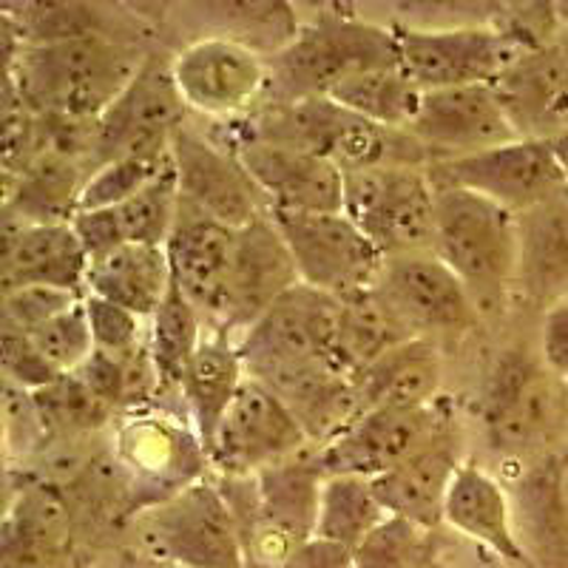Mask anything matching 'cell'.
I'll return each instance as SVG.
<instances>
[{
    "mask_svg": "<svg viewBox=\"0 0 568 568\" xmlns=\"http://www.w3.org/2000/svg\"><path fill=\"white\" fill-rule=\"evenodd\" d=\"M149 54L116 34L20 45L7 80L38 114L100 120L136 78Z\"/></svg>",
    "mask_w": 568,
    "mask_h": 568,
    "instance_id": "cell-1",
    "label": "cell"
},
{
    "mask_svg": "<svg viewBox=\"0 0 568 568\" xmlns=\"http://www.w3.org/2000/svg\"><path fill=\"white\" fill-rule=\"evenodd\" d=\"M271 85L262 103L327 98L329 91L369 71L400 69L395 29L342 12H318L291 43L267 58Z\"/></svg>",
    "mask_w": 568,
    "mask_h": 568,
    "instance_id": "cell-2",
    "label": "cell"
},
{
    "mask_svg": "<svg viewBox=\"0 0 568 568\" xmlns=\"http://www.w3.org/2000/svg\"><path fill=\"white\" fill-rule=\"evenodd\" d=\"M435 187L433 253L464 282L480 316L504 311L509 293L517 291V213L464 187Z\"/></svg>",
    "mask_w": 568,
    "mask_h": 568,
    "instance_id": "cell-3",
    "label": "cell"
},
{
    "mask_svg": "<svg viewBox=\"0 0 568 568\" xmlns=\"http://www.w3.org/2000/svg\"><path fill=\"white\" fill-rule=\"evenodd\" d=\"M435 187L429 169H367L344 174V213L384 258L433 251Z\"/></svg>",
    "mask_w": 568,
    "mask_h": 568,
    "instance_id": "cell-4",
    "label": "cell"
},
{
    "mask_svg": "<svg viewBox=\"0 0 568 568\" xmlns=\"http://www.w3.org/2000/svg\"><path fill=\"white\" fill-rule=\"evenodd\" d=\"M187 105L174 83V58L149 54L129 89L94 123L91 174L125 156H169Z\"/></svg>",
    "mask_w": 568,
    "mask_h": 568,
    "instance_id": "cell-5",
    "label": "cell"
},
{
    "mask_svg": "<svg viewBox=\"0 0 568 568\" xmlns=\"http://www.w3.org/2000/svg\"><path fill=\"white\" fill-rule=\"evenodd\" d=\"M298 267L302 284L336 298L373 291L384 271V253L347 213H273Z\"/></svg>",
    "mask_w": 568,
    "mask_h": 568,
    "instance_id": "cell-6",
    "label": "cell"
},
{
    "mask_svg": "<svg viewBox=\"0 0 568 568\" xmlns=\"http://www.w3.org/2000/svg\"><path fill=\"white\" fill-rule=\"evenodd\" d=\"M338 322L342 298L327 296L311 284H296L236 338L247 375L265 378L278 369L329 362Z\"/></svg>",
    "mask_w": 568,
    "mask_h": 568,
    "instance_id": "cell-7",
    "label": "cell"
},
{
    "mask_svg": "<svg viewBox=\"0 0 568 568\" xmlns=\"http://www.w3.org/2000/svg\"><path fill=\"white\" fill-rule=\"evenodd\" d=\"M400 71L420 91L495 83L497 74L524 54L495 23L460 27H393Z\"/></svg>",
    "mask_w": 568,
    "mask_h": 568,
    "instance_id": "cell-8",
    "label": "cell"
},
{
    "mask_svg": "<svg viewBox=\"0 0 568 568\" xmlns=\"http://www.w3.org/2000/svg\"><path fill=\"white\" fill-rule=\"evenodd\" d=\"M307 449L313 444L291 407L267 384L247 375L207 446V466L222 478H253Z\"/></svg>",
    "mask_w": 568,
    "mask_h": 568,
    "instance_id": "cell-9",
    "label": "cell"
},
{
    "mask_svg": "<svg viewBox=\"0 0 568 568\" xmlns=\"http://www.w3.org/2000/svg\"><path fill=\"white\" fill-rule=\"evenodd\" d=\"M149 540L162 560L180 568H247L240 526L220 484L196 480L151 506Z\"/></svg>",
    "mask_w": 568,
    "mask_h": 568,
    "instance_id": "cell-10",
    "label": "cell"
},
{
    "mask_svg": "<svg viewBox=\"0 0 568 568\" xmlns=\"http://www.w3.org/2000/svg\"><path fill=\"white\" fill-rule=\"evenodd\" d=\"M444 435H449V415L440 398L426 407L367 409L338 438L318 446V466L324 475L373 480Z\"/></svg>",
    "mask_w": 568,
    "mask_h": 568,
    "instance_id": "cell-11",
    "label": "cell"
},
{
    "mask_svg": "<svg viewBox=\"0 0 568 568\" xmlns=\"http://www.w3.org/2000/svg\"><path fill=\"white\" fill-rule=\"evenodd\" d=\"M174 83L196 114L240 120L267 98V58L227 34L194 40L174 54Z\"/></svg>",
    "mask_w": 568,
    "mask_h": 568,
    "instance_id": "cell-12",
    "label": "cell"
},
{
    "mask_svg": "<svg viewBox=\"0 0 568 568\" xmlns=\"http://www.w3.org/2000/svg\"><path fill=\"white\" fill-rule=\"evenodd\" d=\"M560 378L542 358L509 353L495 364L484 398V426L491 449L526 455L549 438L560 413Z\"/></svg>",
    "mask_w": 568,
    "mask_h": 568,
    "instance_id": "cell-13",
    "label": "cell"
},
{
    "mask_svg": "<svg viewBox=\"0 0 568 568\" xmlns=\"http://www.w3.org/2000/svg\"><path fill=\"white\" fill-rule=\"evenodd\" d=\"M429 176L435 185L464 187L511 213L529 211L568 185L549 142L537 140H511L478 154L433 162Z\"/></svg>",
    "mask_w": 568,
    "mask_h": 568,
    "instance_id": "cell-14",
    "label": "cell"
},
{
    "mask_svg": "<svg viewBox=\"0 0 568 568\" xmlns=\"http://www.w3.org/2000/svg\"><path fill=\"white\" fill-rule=\"evenodd\" d=\"M171 160L182 200L222 225L240 231L273 213L262 187L253 182L245 162L227 142L182 125L171 142Z\"/></svg>",
    "mask_w": 568,
    "mask_h": 568,
    "instance_id": "cell-15",
    "label": "cell"
},
{
    "mask_svg": "<svg viewBox=\"0 0 568 568\" xmlns=\"http://www.w3.org/2000/svg\"><path fill=\"white\" fill-rule=\"evenodd\" d=\"M375 291L415 338L469 333L480 318L464 282L433 251L389 256Z\"/></svg>",
    "mask_w": 568,
    "mask_h": 568,
    "instance_id": "cell-16",
    "label": "cell"
},
{
    "mask_svg": "<svg viewBox=\"0 0 568 568\" xmlns=\"http://www.w3.org/2000/svg\"><path fill=\"white\" fill-rule=\"evenodd\" d=\"M296 284H302L298 267L282 231L273 222V213L240 227L233 240L225 304L216 329L240 338L276 298L293 291Z\"/></svg>",
    "mask_w": 568,
    "mask_h": 568,
    "instance_id": "cell-17",
    "label": "cell"
},
{
    "mask_svg": "<svg viewBox=\"0 0 568 568\" xmlns=\"http://www.w3.org/2000/svg\"><path fill=\"white\" fill-rule=\"evenodd\" d=\"M409 131L429 151L433 162L458 160L520 140L491 83L426 91Z\"/></svg>",
    "mask_w": 568,
    "mask_h": 568,
    "instance_id": "cell-18",
    "label": "cell"
},
{
    "mask_svg": "<svg viewBox=\"0 0 568 568\" xmlns=\"http://www.w3.org/2000/svg\"><path fill=\"white\" fill-rule=\"evenodd\" d=\"M227 145L236 149L273 213L344 211V171L327 156L256 140H233Z\"/></svg>",
    "mask_w": 568,
    "mask_h": 568,
    "instance_id": "cell-19",
    "label": "cell"
},
{
    "mask_svg": "<svg viewBox=\"0 0 568 568\" xmlns=\"http://www.w3.org/2000/svg\"><path fill=\"white\" fill-rule=\"evenodd\" d=\"M491 89L520 140L549 142L568 129V63L557 43L517 54Z\"/></svg>",
    "mask_w": 568,
    "mask_h": 568,
    "instance_id": "cell-20",
    "label": "cell"
},
{
    "mask_svg": "<svg viewBox=\"0 0 568 568\" xmlns=\"http://www.w3.org/2000/svg\"><path fill=\"white\" fill-rule=\"evenodd\" d=\"M233 240H236L233 227L180 200V213L165 242V253H169L174 287H180L182 296L194 304L205 322L216 324L222 316Z\"/></svg>",
    "mask_w": 568,
    "mask_h": 568,
    "instance_id": "cell-21",
    "label": "cell"
},
{
    "mask_svg": "<svg viewBox=\"0 0 568 568\" xmlns=\"http://www.w3.org/2000/svg\"><path fill=\"white\" fill-rule=\"evenodd\" d=\"M91 258L71 222L27 225L7 213L3 231V293L18 287H60L83 293Z\"/></svg>",
    "mask_w": 568,
    "mask_h": 568,
    "instance_id": "cell-22",
    "label": "cell"
},
{
    "mask_svg": "<svg viewBox=\"0 0 568 568\" xmlns=\"http://www.w3.org/2000/svg\"><path fill=\"white\" fill-rule=\"evenodd\" d=\"M444 524L511 566H535L526 542L517 535L509 495L500 480L478 464H460L455 471L453 486L446 491Z\"/></svg>",
    "mask_w": 568,
    "mask_h": 568,
    "instance_id": "cell-23",
    "label": "cell"
},
{
    "mask_svg": "<svg viewBox=\"0 0 568 568\" xmlns=\"http://www.w3.org/2000/svg\"><path fill=\"white\" fill-rule=\"evenodd\" d=\"M256 382L267 384L291 407L316 449L338 438L364 413L362 395L353 378L338 373L329 362L278 369Z\"/></svg>",
    "mask_w": 568,
    "mask_h": 568,
    "instance_id": "cell-24",
    "label": "cell"
},
{
    "mask_svg": "<svg viewBox=\"0 0 568 568\" xmlns=\"http://www.w3.org/2000/svg\"><path fill=\"white\" fill-rule=\"evenodd\" d=\"M520 262L517 291L549 311L568 298V185L540 205L517 213Z\"/></svg>",
    "mask_w": 568,
    "mask_h": 568,
    "instance_id": "cell-25",
    "label": "cell"
},
{
    "mask_svg": "<svg viewBox=\"0 0 568 568\" xmlns=\"http://www.w3.org/2000/svg\"><path fill=\"white\" fill-rule=\"evenodd\" d=\"M460 469L458 446L453 433L424 446L420 453L398 464L395 469L373 478L375 495L387 515L404 517L420 529L435 531L444 524L446 491Z\"/></svg>",
    "mask_w": 568,
    "mask_h": 568,
    "instance_id": "cell-26",
    "label": "cell"
},
{
    "mask_svg": "<svg viewBox=\"0 0 568 568\" xmlns=\"http://www.w3.org/2000/svg\"><path fill=\"white\" fill-rule=\"evenodd\" d=\"M120 455L136 480L160 486L169 497L202 480L200 466H207L205 446L194 429L149 415H136L120 429Z\"/></svg>",
    "mask_w": 568,
    "mask_h": 568,
    "instance_id": "cell-27",
    "label": "cell"
},
{
    "mask_svg": "<svg viewBox=\"0 0 568 568\" xmlns=\"http://www.w3.org/2000/svg\"><path fill=\"white\" fill-rule=\"evenodd\" d=\"M245 378L247 369L245 362H242L240 347H236V338L222 333V329L207 333L202 347L196 349L194 362L187 364L180 387L191 429L205 446V455L207 446L220 433L222 418L231 409L233 398L240 395Z\"/></svg>",
    "mask_w": 568,
    "mask_h": 568,
    "instance_id": "cell-28",
    "label": "cell"
},
{
    "mask_svg": "<svg viewBox=\"0 0 568 568\" xmlns=\"http://www.w3.org/2000/svg\"><path fill=\"white\" fill-rule=\"evenodd\" d=\"M174 287L165 247L120 245L94 256L85 276V296L114 302L142 318H151Z\"/></svg>",
    "mask_w": 568,
    "mask_h": 568,
    "instance_id": "cell-29",
    "label": "cell"
},
{
    "mask_svg": "<svg viewBox=\"0 0 568 568\" xmlns=\"http://www.w3.org/2000/svg\"><path fill=\"white\" fill-rule=\"evenodd\" d=\"M444 364L435 342L409 338L378 362L369 364L353 382L362 395L364 413L382 407H426L440 398Z\"/></svg>",
    "mask_w": 568,
    "mask_h": 568,
    "instance_id": "cell-30",
    "label": "cell"
},
{
    "mask_svg": "<svg viewBox=\"0 0 568 568\" xmlns=\"http://www.w3.org/2000/svg\"><path fill=\"white\" fill-rule=\"evenodd\" d=\"M415 338L404 322L393 313L382 293L367 291L358 296H349L342 302V322H338V336L329 364L344 373L347 378L362 375L373 362H378L384 353H389L398 344Z\"/></svg>",
    "mask_w": 568,
    "mask_h": 568,
    "instance_id": "cell-31",
    "label": "cell"
},
{
    "mask_svg": "<svg viewBox=\"0 0 568 568\" xmlns=\"http://www.w3.org/2000/svg\"><path fill=\"white\" fill-rule=\"evenodd\" d=\"M202 329H205V316L182 296L180 287H171L160 311L151 316L149 344H145L160 393H174V389L180 393L187 364L194 362L196 349L207 336Z\"/></svg>",
    "mask_w": 568,
    "mask_h": 568,
    "instance_id": "cell-32",
    "label": "cell"
},
{
    "mask_svg": "<svg viewBox=\"0 0 568 568\" xmlns=\"http://www.w3.org/2000/svg\"><path fill=\"white\" fill-rule=\"evenodd\" d=\"M387 509L382 506L369 478L358 475H327L322 486L318 504L316 535L324 540L342 542L347 549H358L364 537L387 520Z\"/></svg>",
    "mask_w": 568,
    "mask_h": 568,
    "instance_id": "cell-33",
    "label": "cell"
},
{
    "mask_svg": "<svg viewBox=\"0 0 568 568\" xmlns=\"http://www.w3.org/2000/svg\"><path fill=\"white\" fill-rule=\"evenodd\" d=\"M424 94L426 91H420L400 69H384L347 80L329 91L327 98L364 120L409 131L424 103Z\"/></svg>",
    "mask_w": 568,
    "mask_h": 568,
    "instance_id": "cell-34",
    "label": "cell"
},
{
    "mask_svg": "<svg viewBox=\"0 0 568 568\" xmlns=\"http://www.w3.org/2000/svg\"><path fill=\"white\" fill-rule=\"evenodd\" d=\"M180 180L171 165L165 174L136 191L131 200L116 205L114 216L125 245L165 247L171 231H174L176 213H180Z\"/></svg>",
    "mask_w": 568,
    "mask_h": 568,
    "instance_id": "cell-35",
    "label": "cell"
},
{
    "mask_svg": "<svg viewBox=\"0 0 568 568\" xmlns=\"http://www.w3.org/2000/svg\"><path fill=\"white\" fill-rule=\"evenodd\" d=\"M433 557V531L389 515L355 549V568H426Z\"/></svg>",
    "mask_w": 568,
    "mask_h": 568,
    "instance_id": "cell-36",
    "label": "cell"
},
{
    "mask_svg": "<svg viewBox=\"0 0 568 568\" xmlns=\"http://www.w3.org/2000/svg\"><path fill=\"white\" fill-rule=\"evenodd\" d=\"M174 165L169 156H125V160H111L100 165L89 182L83 185L78 211H103V207L123 205L125 200L154 182L156 176Z\"/></svg>",
    "mask_w": 568,
    "mask_h": 568,
    "instance_id": "cell-37",
    "label": "cell"
},
{
    "mask_svg": "<svg viewBox=\"0 0 568 568\" xmlns=\"http://www.w3.org/2000/svg\"><path fill=\"white\" fill-rule=\"evenodd\" d=\"M29 342L40 353L49 367L58 375L78 373L94 353V336H91V324L85 316V304H74L71 311L60 313L58 318L45 322L43 327L27 333Z\"/></svg>",
    "mask_w": 568,
    "mask_h": 568,
    "instance_id": "cell-38",
    "label": "cell"
},
{
    "mask_svg": "<svg viewBox=\"0 0 568 568\" xmlns=\"http://www.w3.org/2000/svg\"><path fill=\"white\" fill-rule=\"evenodd\" d=\"M85 316L91 324L94 347L114 358H131L142 349V316L100 296H85Z\"/></svg>",
    "mask_w": 568,
    "mask_h": 568,
    "instance_id": "cell-39",
    "label": "cell"
},
{
    "mask_svg": "<svg viewBox=\"0 0 568 568\" xmlns=\"http://www.w3.org/2000/svg\"><path fill=\"white\" fill-rule=\"evenodd\" d=\"M83 298V293L45 287V284L7 291L3 293V324H9L14 329H23V333H32V329L43 327L45 322L58 318L60 313L71 311Z\"/></svg>",
    "mask_w": 568,
    "mask_h": 568,
    "instance_id": "cell-40",
    "label": "cell"
},
{
    "mask_svg": "<svg viewBox=\"0 0 568 568\" xmlns=\"http://www.w3.org/2000/svg\"><path fill=\"white\" fill-rule=\"evenodd\" d=\"M0 362H3L7 382L20 389H29V393H43V389H49L63 378V375L54 373L40 358V353L29 342L27 333L9 327V324H3V353H0Z\"/></svg>",
    "mask_w": 568,
    "mask_h": 568,
    "instance_id": "cell-41",
    "label": "cell"
},
{
    "mask_svg": "<svg viewBox=\"0 0 568 568\" xmlns=\"http://www.w3.org/2000/svg\"><path fill=\"white\" fill-rule=\"evenodd\" d=\"M540 358L551 373L566 384L568 378V298L551 304L542 313L540 329Z\"/></svg>",
    "mask_w": 568,
    "mask_h": 568,
    "instance_id": "cell-42",
    "label": "cell"
},
{
    "mask_svg": "<svg viewBox=\"0 0 568 568\" xmlns=\"http://www.w3.org/2000/svg\"><path fill=\"white\" fill-rule=\"evenodd\" d=\"M282 568H355V551L342 542L313 535L293 546L291 555L284 557Z\"/></svg>",
    "mask_w": 568,
    "mask_h": 568,
    "instance_id": "cell-43",
    "label": "cell"
},
{
    "mask_svg": "<svg viewBox=\"0 0 568 568\" xmlns=\"http://www.w3.org/2000/svg\"><path fill=\"white\" fill-rule=\"evenodd\" d=\"M549 149H551V154H555L557 165H560L562 176H566V182H568V129L562 131V134H557L555 140H549Z\"/></svg>",
    "mask_w": 568,
    "mask_h": 568,
    "instance_id": "cell-44",
    "label": "cell"
},
{
    "mask_svg": "<svg viewBox=\"0 0 568 568\" xmlns=\"http://www.w3.org/2000/svg\"><path fill=\"white\" fill-rule=\"evenodd\" d=\"M555 43H557V49H560L562 58H566V63H568V29L566 27L560 29V34H557Z\"/></svg>",
    "mask_w": 568,
    "mask_h": 568,
    "instance_id": "cell-45",
    "label": "cell"
},
{
    "mask_svg": "<svg viewBox=\"0 0 568 568\" xmlns=\"http://www.w3.org/2000/svg\"><path fill=\"white\" fill-rule=\"evenodd\" d=\"M557 18H560V27L568 29V3H555Z\"/></svg>",
    "mask_w": 568,
    "mask_h": 568,
    "instance_id": "cell-46",
    "label": "cell"
},
{
    "mask_svg": "<svg viewBox=\"0 0 568 568\" xmlns=\"http://www.w3.org/2000/svg\"><path fill=\"white\" fill-rule=\"evenodd\" d=\"M566 389H568V378H566Z\"/></svg>",
    "mask_w": 568,
    "mask_h": 568,
    "instance_id": "cell-47",
    "label": "cell"
}]
</instances>
